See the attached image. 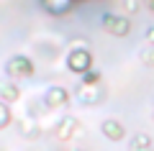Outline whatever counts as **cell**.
Here are the masks:
<instances>
[{
  "mask_svg": "<svg viewBox=\"0 0 154 151\" xmlns=\"http://www.w3.org/2000/svg\"><path fill=\"white\" fill-rule=\"evenodd\" d=\"M77 5V0H41V8L51 16H64Z\"/></svg>",
  "mask_w": 154,
  "mask_h": 151,
  "instance_id": "ba28073f",
  "label": "cell"
},
{
  "mask_svg": "<svg viewBox=\"0 0 154 151\" xmlns=\"http://www.w3.org/2000/svg\"><path fill=\"white\" fill-rule=\"evenodd\" d=\"M100 26H103V31L110 33V36H128V33H131V21H128V16H123V13H105V16L100 18Z\"/></svg>",
  "mask_w": 154,
  "mask_h": 151,
  "instance_id": "3957f363",
  "label": "cell"
},
{
  "mask_svg": "<svg viewBox=\"0 0 154 151\" xmlns=\"http://www.w3.org/2000/svg\"><path fill=\"white\" fill-rule=\"evenodd\" d=\"M93 64L95 62H93L90 49H69V51H67V69H69L72 74H77L80 80L93 72Z\"/></svg>",
  "mask_w": 154,
  "mask_h": 151,
  "instance_id": "7a4b0ae2",
  "label": "cell"
},
{
  "mask_svg": "<svg viewBox=\"0 0 154 151\" xmlns=\"http://www.w3.org/2000/svg\"><path fill=\"white\" fill-rule=\"evenodd\" d=\"M144 36H146V44H149V46H154V26H149Z\"/></svg>",
  "mask_w": 154,
  "mask_h": 151,
  "instance_id": "9a60e30c",
  "label": "cell"
},
{
  "mask_svg": "<svg viewBox=\"0 0 154 151\" xmlns=\"http://www.w3.org/2000/svg\"><path fill=\"white\" fill-rule=\"evenodd\" d=\"M67 103H69V92H67L64 87H49V90L44 92V105H46V110L67 108Z\"/></svg>",
  "mask_w": 154,
  "mask_h": 151,
  "instance_id": "8992f818",
  "label": "cell"
},
{
  "mask_svg": "<svg viewBox=\"0 0 154 151\" xmlns=\"http://www.w3.org/2000/svg\"><path fill=\"white\" fill-rule=\"evenodd\" d=\"M0 97H3L0 103L8 105V103H13V100L21 97V90L16 87V82H3V85H0Z\"/></svg>",
  "mask_w": 154,
  "mask_h": 151,
  "instance_id": "30bf717a",
  "label": "cell"
},
{
  "mask_svg": "<svg viewBox=\"0 0 154 151\" xmlns=\"http://www.w3.org/2000/svg\"><path fill=\"white\" fill-rule=\"evenodd\" d=\"M69 49H88V41H85V38H72Z\"/></svg>",
  "mask_w": 154,
  "mask_h": 151,
  "instance_id": "4fadbf2b",
  "label": "cell"
},
{
  "mask_svg": "<svg viewBox=\"0 0 154 151\" xmlns=\"http://www.w3.org/2000/svg\"><path fill=\"white\" fill-rule=\"evenodd\" d=\"M5 74H8V80L11 82H23V80H31L33 74H36V64H33L28 56H23V54H18V56H11L8 59V64H5Z\"/></svg>",
  "mask_w": 154,
  "mask_h": 151,
  "instance_id": "6da1fadb",
  "label": "cell"
},
{
  "mask_svg": "<svg viewBox=\"0 0 154 151\" xmlns=\"http://www.w3.org/2000/svg\"><path fill=\"white\" fill-rule=\"evenodd\" d=\"M103 97V90H100V82H80V87H77V100L85 105H95Z\"/></svg>",
  "mask_w": 154,
  "mask_h": 151,
  "instance_id": "5b68a950",
  "label": "cell"
},
{
  "mask_svg": "<svg viewBox=\"0 0 154 151\" xmlns=\"http://www.w3.org/2000/svg\"><path fill=\"white\" fill-rule=\"evenodd\" d=\"M100 133H103L108 141H121V138H126V128H123L121 120H116V118L103 120V125H100Z\"/></svg>",
  "mask_w": 154,
  "mask_h": 151,
  "instance_id": "52a82bcc",
  "label": "cell"
},
{
  "mask_svg": "<svg viewBox=\"0 0 154 151\" xmlns=\"http://www.w3.org/2000/svg\"><path fill=\"white\" fill-rule=\"evenodd\" d=\"M139 8H141V5H139V0H126V13H136Z\"/></svg>",
  "mask_w": 154,
  "mask_h": 151,
  "instance_id": "5bb4252c",
  "label": "cell"
},
{
  "mask_svg": "<svg viewBox=\"0 0 154 151\" xmlns=\"http://www.w3.org/2000/svg\"><path fill=\"white\" fill-rule=\"evenodd\" d=\"M62 151H82V149H80V146H64Z\"/></svg>",
  "mask_w": 154,
  "mask_h": 151,
  "instance_id": "2e32d148",
  "label": "cell"
},
{
  "mask_svg": "<svg viewBox=\"0 0 154 151\" xmlns=\"http://www.w3.org/2000/svg\"><path fill=\"white\" fill-rule=\"evenodd\" d=\"M141 62H144V67H154V46H146V49H144Z\"/></svg>",
  "mask_w": 154,
  "mask_h": 151,
  "instance_id": "7c38bea8",
  "label": "cell"
},
{
  "mask_svg": "<svg viewBox=\"0 0 154 151\" xmlns=\"http://www.w3.org/2000/svg\"><path fill=\"white\" fill-rule=\"evenodd\" d=\"M77 3H80V0H77Z\"/></svg>",
  "mask_w": 154,
  "mask_h": 151,
  "instance_id": "ac0fdd59",
  "label": "cell"
},
{
  "mask_svg": "<svg viewBox=\"0 0 154 151\" xmlns=\"http://www.w3.org/2000/svg\"><path fill=\"white\" fill-rule=\"evenodd\" d=\"M8 123H11V110H8L5 103H0V131L5 128Z\"/></svg>",
  "mask_w": 154,
  "mask_h": 151,
  "instance_id": "8fae6325",
  "label": "cell"
},
{
  "mask_svg": "<svg viewBox=\"0 0 154 151\" xmlns=\"http://www.w3.org/2000/svg\"><path fill=\"white\" fill-rule=\"evenodd\" d=\"M146 8H149L152 13H154V0H146Z\"/></svg>",
  "mask_w": 154,
  "mask_h": 151,
  "instance_id": "e0dca14e",
  "label": "cell"
},
{
  "mask_svg": "<svg viewBox=\"0 0 154 151\" xmlns=\"http://www.w3.org/2000/svg\"><path fill=\"white\" fill-rule=\"evenodd\" d=\"M128 151H154V143L146 133H134L128 138Z\"/></svg>",
  "mask_w": 154,
  "mask_h": 151,
  "instance_id": "9c48e42d",
  "label": "cell"
},
{
  "mask_svg": "<svg viewBox=\"0 0 154 151\" xmlns=\"http://www.w3.org/2000/svg\"><path fill=\"white\" fill-rule=\"evenodd\" d=\"M80 128H82L80 120H75V118H62V120H57V125H54V138L62 141V143H69L72 138H77Z\"/></svg>",
  "mask_w": 154,
  "mask_h": 151,
  "instance_id": "277c9868",
  "label": "cell"
}]
</instances>
